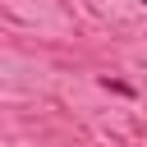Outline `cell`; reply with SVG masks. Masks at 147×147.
Returning <instances> with one entry per match:
<instances>
[{
  "label": "cell",
  "mask_w": 147,
  "mask_h": 147,
  "mask_svg": "<svg viewBox=\"0 0 147 147\" xmlns=\"http://www.w3.org/2000/svg\"><path fill=\"white\" fill-rule=\"evenodd\" d=\"M142 5H147V0H142Z\"/></svg>",
  "instance_id": "cell-1"
}]
</instances>
